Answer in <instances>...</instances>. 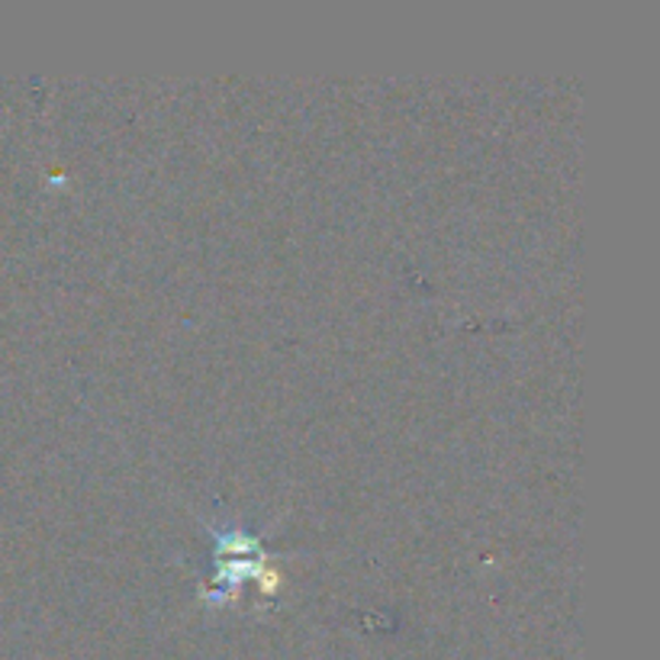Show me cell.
Returning <instances> with one entry per match:
<instances>
[{
  "label": "cell",
  "instance_id": "obj_1",
  "mask_svg": "<svg viewBox=\"0 0 660 660\" xmlns=\"http://www.w3.org/2000/svg\"><path fill=\"white\" fill-rule=\"evenodd\" d=\"M258 567H261V548L251 538H219V580L236 586L251 574H258Z\"/></svg>",
  "mask_w": 660,
  "mask_h": 660
}]
</instances>
